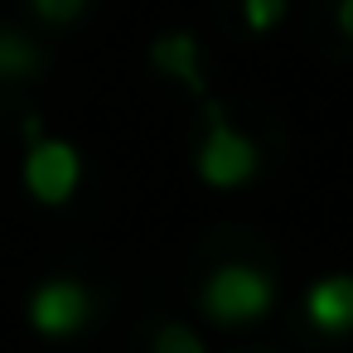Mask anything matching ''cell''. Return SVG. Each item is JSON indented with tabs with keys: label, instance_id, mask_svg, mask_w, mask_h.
<instances>
[{
	"label": "cell",
	"instance_id": "obj_1",
	"mask_svg": "<svg viewBox=\"0 0 353 353\" xmlns=\"http://www.w3.org/2000/svg\"><path fill=\"white\" fill-rule=\"evenodd\" d=\"M203 310L218 324H247L271 310V281L256 266H218L203 285Z\"/></svg>",
	"mask_w": 353,
	"mask_h": 353
},
{
	"label": "cell",
	"instance_id": "obj_2",
	"mask_svg": "<svg viewBox=\"0 0 353 353\" xmlns=\"http://www.w3.org/2000/svg\"><path fill=\"white\" fill-rule=\"evenodd\" d=\"M199 174L213 189H237L256 174V145L242 131H232V121L218 107H208V136L199 145Z\"/></svg>",
	"mask_w": 353,
	"mask_h": 353
},
{
	"label": "cell",
	"instance_id": "obj_3",
	"mask_svg": "<svg viewBox=\"0 0 353 353\" xmlns=\"http://www.w3.org/2000/svg\"><path fill=\"white\" fill-rule=\"evenodd\" d=\"M83 179V160L68 141H54V136H39L25 155V189L39 199V203H68L73 189Z\"/></svg>",
	"mask_w": 353,
	"mask_h": 353
},
{
	"label": "cell",
	"instance_id": "obj_4",
	"mask_svg": "<svg viewBox=\"0 0 353 353\" xmlns=\"http://www.w3.org/2000/svg\"><path fill=\"white\" fill-rule=\"evenodd\" d=\"M92 314V295L78 281H44L30 295V324L39 334H73Z\"/></svg>",
	"mask_w": 353,
	"mask_h": 353
},
{
	"label": "cell",
	"instance_id": "obj_5",
	"mask_svg": "<svg viewBox=\"0 0 353 353\" xmlns=\"http://www.w3.org/2000/svg\"><path fill=\"white\" fill-rule=\"evenodd\" d=\"M305 314L324 334H348L353 329V276H324L305 295Z\"/></svg>",
	"mask_w": 353,
	"mask_h": 353
},
{
	"label": "cell",
	"instance_id": "obj_6",
	"mask_svg": "<svg viewBox=\"0 0 353 353\" xmlns=\"http://www.w3.org/2000/svg\"><path fill=\"white\" fill-rule=\"evenodd\" d=\"M150 59H155L160 73L179 78L184 88H199V83H203V78H199V44H194V34H165V39L150 49Z\"/></svg>",
	"mask_w": 353,
	"mask_h": 353
},
{
	"label": "cell",
	"instance_id": "obj_7",
	"mask_svg": "<svg viewBox=\"0 0 353 353\" xmlns=\"http://www.w3.org/2000/svg\"><path fill=\"white\" fill-rule=\"evenodd\" d=\"M34 63H39V54L30 49L25 34L0 30V78H25V73H34Z\"/></svg>",
	"mask_w": 353,
	"mask_h": 353
},
{
	"label": "cell",
	"instance_id": "obj_8",
	"mask_svg": "<svg viewBox=\"0 0 353 353\" xmlns=\"http://www.w3.org/2000/svg\"><path fill=\"white\" fill-rule=\"evenodd\" d=\"M155 353H203V348H199V339H194L184 324H165V329L155 334Z\"/></svg>",
	"mask_w": 353,
	"mask_h": 353
},
{
	"label": "cell",
	"instance_id": "obj_9",
	"mask_svg": "<svg viewBox=\"0 0 353 353\" xmlns=\"http://www.w3.org/2000/svg\"><path fill=\"white\" fill-rule=\"evenodd\" d=\"M281 10H285V0H242V15L252 30H271L281 20Z\"/></svg>",
	"mask_w": 353,
	"mask_h": 353
},
{
	"label": "cell",
	"instance_id": "obj_10",
	"mask_svg": "<svg viewBox=\"0 0 353 353\" xmlns=\"http://www.w3.org/2000/svg\"><path fill=\"white\" fill-rule=\"evenodd\" d=\"M83 6H88V0H34V10H39L44 20H54V25H68Z\"/></svg>",
	"mask_w": 353,
	"mask_h": 353
},
{
	"label": "cell",
	"instance_id": "obj_11",
	"mask_svg": "<svg viewBox=\"0 0 353 353\" xmlns=\"http://www.w3.org/2000/svg\"><path fill=\"white\" fill-rule=\"evenodd\" d=\"M339 30L353 39V0H339Z\"/></svg>",
	"mask_w": 353,
	"mask_h": 353
}]
</instances>
